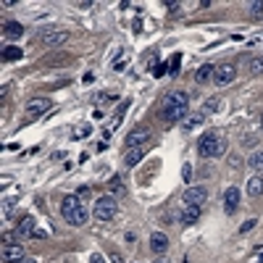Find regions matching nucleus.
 Wrapping results in <instances>:
<instances>
[{
	"label": "nucleus",
	"mask_w": 263,
	"mask_h": 263,
	"mask_svg": "<svg viewBox=\"0 0 263 263\" xmlns=\"http://www.w3.org/2000/svg\"><path fill=\"white\" fill-rule=\"evenodd\" d=\"M61 216H63V219L71 224V226H84L87 219H90V211H87L84 200L79 198V195H68V198H63V203H61Z\"/></svg>",
	"instance_id": "f257e3e1"
},
{
	"label": "nucleus",
	"mask_w": 263,
	"mask_h": 263,
	"mask_svg": "<svg viewBox=\"0 0 263 263\" xmlns=\"http://www.w3.org/2000/svg\"><path fill=\"white\" fill-rule=\"evenodd\" d=\"M187 111H190V95L187 93H168L166 100H163V119L168 124H174V121H182L187 116Z\"/></svg>",
	"instance_id": "f03ea898"
},
{
	"label": "nucleus",
	"mask_w": 263,
	"mask_h": 263,
	"mask_svg": "<svg viewBox=\"0 0 263 263\" xmlns=\"http://www.w3.org/2000/svg\"><path fill=\"white\" fill-rule=\"evenodd\" d=\"M198 150L203 158H219L226 153V140H224V134L219 132H205L200 137V142H198Z\"/></svg>",
	"instance_id": "7ed1b4c3"
},
{
	"label": "nucleus",
	"mask_w": 263,
	"mask_h": 263,
	"mask_svg": "<svg viewBox=\"0 0 263 263\" xmlns=\"http://www.w3.org/2000/svg\"><path fill=\"white\" fill-rule=\"evenodd\" d=\"M116 211H119V203L113 195H103L95 200V219L98 221H111L116 219Z\"/></svg>",
	"instance_id": "20e7f679"
},
{
	"label": "nucleus",
	"mask_w": 263,
	"mask_h": 263,
	"mask_svg": "<svg viewBox=\"0 0 263 263\" xmlns=\"http://www.w3.org/2000/svg\"><path fill=\"white\" fill-rule=\"evenodd\" d=\"M234 79H237V66H234V63H221V66H216V71H213V82L219 84V87L232 84Z\"/></svg>",
	"instance_id": "39448f33"
},
{
	"label": "nucleus",
	"mask_w": 263,
	"mask_h": 263,
	"mask_svg": "<svg viewBox=\"0 0 263 263\" xmlns=\"http://www.w3.org/2000/svg\"><path fill=\"white\" fill-rule=\"evenodd\" d=\"M147 140H150V127H134L127 137V150H132V147H142Z\"/></svg>",
	"instance_id": "423d86ee"
},
{
	"label": "nucleus",
	"mask_w": 263,
	"mask_h": 263,
	"mask_svg": "<svg viewBox=\"0 0 263 263\" xmlns=\"http://www.w3.org/2000/svg\"><path fill=\"white\" fill-rule=\"evenodd\" d=\"M182 200H185V205H203L205 200H208V190L195 185V187H187L185 195H182Z\"/></svg>",
	"instance_id": "0eeeda50"
},
{
	"label": "nucleus",
	"mask_w": 263,
	"mask_h": 263,
	"mask_svg": "<svg viewBox=\"0 0 263 263\" xmlns=\"http://www.w3.org/2000/svg\"><path fill=\"white\" fill-rule=\"evenodd\" d=\"M203 121H205V111H198V113H187V116L179 121V129L185 132V134H190V132L200 129V127H203Z\"/></svg>",
	"instance_id": "6e6552de"
},
{
	"label": "nucleus",
	"mask_w": 263,
	"mask_h": 263,
	"mask_svg": "<svg viewBox=\"0 0 263 263\" xmlns=\"http://www.w3.org/2000/svg\"><path fill=\"white\" fill-rule=\"evenodd\" d=\"M68 40V32L66 29H48L42 32V45L45 48H58V45H63Z\"/></svg>",
	"instance_id": "1a4fd4ad"
},
{
	"label": "nucleus",
	"mask_w": 263,
	"mask_h": 263,
	"mask_svg": "<svg viewBox=\"0 0 263 263\" xmlns=\"http://www.w3.org/2000/svg\"><path fill=\"white\" fill-rule=\"evenodd\" d=\"M239 198H242V192H239L237 187H229L224 192V211L226 213H234L239 208Z\"/></svg>",
	"instance_id": "9d476101"
},
{
	"label": "nucleus",
	"mask_w": 263,
	"mask_h": 263,
	"mask_svg": "<svg viewBox=\"0 0 263 263\" xmlns=\"http://www.w3.org/2000/svg\"><path fill=\"white\" fill-rule=\"evenodd\" d=\"M179 221L185 224V226H192V224H198L200 221V205H185L179 213Z\"/></svg>",
	"instance_id": "9b49d317"
},
{
	"label": "nucleus",
	"mask_w": 263,
	"mask_h": 263,
	"mask_svg": "<svg viewBox=\"0 0 263 263\" xmlns=\"http://www.w3.org/2000/svg\"><path fill=\"white\" fill-rule=\"evenodd\" d=\"M150 250H153L155 255H163L166 250H168V237L163 232H153L150 234Z\"/></svg>",
	"instance_id": "f8f14e48"
},
{
	"label": "nucleus",
	"mask_w": 263,
	"mask_h": 263,
	"mask_svg": "<svg viewBox=\"0 0 263 263\" xmlns=\"http://www.w3.org/2000/svg\"><path fill=\"white\" fill-rule=\"evenodd\" d=\"M24 258H27V253H24V247H21V245H6L3 247V260L6 263H19Z\"/></svg>",
	"instance_id": "ddd939ff"
},
{
	"label": "nucleus",
	"mask_w": 263,
	"mask_h": 263,
	"mask_svg": "<svg viewBox=\"0 0 263 263\" xmlns=\"http://www.w3.org/2000/svg\"><path fill=\"white\" fill-rule=\"evenodd\" d=\"M34 232H37V219H34V216H24V219L19 221L16 234L19 237H34Z\"/></svg>",
	"instance_id": "4468645a"
},
{
	"label": "nucleus",
	"mask_w": 263,
	"mask_h": 263,
	"mask_svg": "<svg viewBox=\"0 0 263 263\" xmlns=\"http://www.w3.org/2000/svg\"><path fill=\"white\" fill-rule=\"evenodd\" d=\"M50 108V98H34L27 103V113L29 116H40V113H45Z\"/></svg>",
	"instance_id": "2eb2a0df"
},
{
	"label": "nucleus",
	"mask_w": 263,
	"mask_h": 263,
	"mask_svg": "<svg viewBox=\"0 0 263 263\" xmlns=\"http://www.w3.org/2000/svg\"><path fill=\"white\" fill-rule=\"evenodd\" d=\"M3 34L8 40H21V37H24V27H21L19 21H6V24H3Z\"/></svg>",
	"instance_id": "dca6fc26"
},
{
	"label": "nucleus",
	"mask_w": 263,
	"mask_h": 263,
	"mask_svg": "<svg viewBox=\"0 0 263 263\" xmlns=\"http://www.w3.org/2000/svg\"><path fill=\"white\" fill-rule=\"evenodd\" d=\"M247 195L250 198H260L263 195V174H255L253 179H247Z\"/></svg>",
	"instance_id": "f3484780"
},
{
	"label": "nucleus",
	"mask_w": 263,
	"mask_h": 263,
	"mask_svg": "<svg viewBox=\"0 0 263 263\" xmlns=\"http://www.w3.org/2000/svg\"><path fill=\"white\" fill-rule=\"evenodd\" d=\"M213 71H216V66H211V63H203L198 71H195V82L198 84H205V82H211L213 79Z\"/></svg>",
	"instance_id": "a211bd4d"
},
{
	"label": "nucleus",
	"mask_w": 263,
	"mask_h": 263,
	"mask_svg": "<svg viewBox=\"0 0 263 263\" xmlns=\"http://www.w3.org/2000/svg\"><path fill=\"white\" fill-rule=\"evenodd\" d=\"M142 155H145V147H132V150H127V155H124V163H127V166H137L142 161Z\"/></svg>",
	"instance_id": "6ab92c4d"
},
{
	"label": "nucleus",
	"mask_w": 263,
	"mask_h": 263,
	"mask_svg": "<svg viewBox=\"0 0 263 263\" xmlns=\"http://www.w3.org/2000/svg\"><path fill=\"white\" fill-rule=\"evenodd\" d=\"M247 166L255 171V174H263V150H255L253 155L247 158Z\"/></svg>",
	"instance_id": "aec40b11"
},
{
	"label": "nucleus",
	"mask_w": 263,
	"mask_h": 263,
	"mask_svg": "<svg viewBox=\"0 0 263 263\" xmlns=\"http://www.w3.org/2000/svg\"><path fill=\"white\" fill-rule=\"evenodd\" d=\"M3 58L6 61H21V58H24V53H21L16 45H6V48H3Z\"/></svg>",
	"instance_id": "412c9836"
},
{
	"label": "nucleus",
	"mask_w": 263,
	"mask_h": 263,
	"mask_svg": "<svg viewBox=\"0 0 263 263\" xmlns=\"http://www.w3.org/2000/svg\"><path fill=\"white\" fill-rule=\"evenodd\" d=\"M247 71H250V74H263V55H255V58H250Z\"/></svg>",
	"instance_id": "4be33fe9"
},
{
	"label": "nucleus",
	"mask_w": 263,
	"mask_h": 263,
	"mask_svg": "<svg viewBox=\"0 0 263 263\" xmlns=\"http://www.w3.org/2000/svg\"><path fill=\"white\" fill-rule=\"evenodd\" d=\"M90 132H93V127H90V124H79V127L74 129V140H84Z\"/></svg>",
	"instance_id": "5701e85b"
},
{
	"label": "nucleus",
	"mask_w": 263,
	"mask_h": 263,
	"mask_svg": "<svg viewBox=\"0 0 263 263\" xmlns=\"http://www.w3.org/2000/svg\"><path fill=\"white\" fill-rule=\"evenodd\" d=\"M108 190H111V192H116V195H124V185H121V179H119V177L108 179Z\"/></svg>",
	"instance_id": "b1692460"
},
{
	"label": "nucleus",
	"mask_w": 263,
	"mask_h": 263,
	"mask_svg": "<svg viewBox=\"0 0 263 263\" xmlns=\"http://www.w3.org/2000/svg\"><path fill=\"white\" fill-rule=\"evenodd\" d=\"M255 226H258V219H250V221H245L242 226H239V234H247L250 229H255Z\"/></svg>",
	"instance_id": "393cba45"
},
{
	"label": "nucleus",
	"mask_w": 263,
	"mask_h": 263,
	"mask_svg": "<svg viewBox=\"0 0 263 263\" xmlns=\"http://www.w3.org/2000/svg\"><path fill=\"white\" fill-rule=\"evenodd\" d=\"M250 14H253V16L263 14V3H260V0H253V3H250Z\"/></svg>",
	"instance_id": "a878e982"
},
{
	"label": "nucleus",
	"mask_w": 263,
	"mask_h": 263,
	"mask_svg": "<svg viewBox=\"0 0 263 263\" xmlns=\"http://www.w3.org/2000/svg\"><path fill=\"white\" fill-rule=\"evenodd\" d=\"M182 179H185V182H192V166H190V163L182 166Z\"/></svg>",
	"instance_id": "bb28decb"
},
{
	"label": "nucleus",
	"mask_w": 263,
	"mask_h": 263,
	"mask_svg": "<svg viewBox=\"0 0 263 263\" xmlns=\"http://www.w3.org/2000/svg\"><path fill=\"white\" fill-rule=\"evenodd\" d=\"M205 111H219V100H216V98H211L208 103H205Z\"/></svg>",
	"instance_id": "cd10ccee"
},
{
	"label": "nucleus",
	"mask_w": 263,
	"mask_h": 263,
	"mask_svg": "<svg viewBox=\"0 0 263 263\" xmlns=\"http://www.w3.org/2000/svg\"><path fill=\"white\" fill-rule=\"evenodd\" d=\"M179 74V55H174V61H171V76Z\"/></svg>",
	"instance_id": "c85d7f7f"
},
{
	"label": "nucleus",
	"mask_w": 263,
	"mask_h": 263,
	"mask_svg": "<svg viewBox=\"0 0 263 263\" xmlns=\"http://www.w3.org/2000/svg\"><path fill=\"white\" fill-rule=\"evenodd\" d=\"M163 71H166V63H161V66H155V68H153V74H155V76H163Z\"/></svg>",
	"instance_id": "c756f323"
},
{
	"label": "nucleus",
	"mask_w": 263,
	"mask_h": 263,
	"mask_svg": "<svg viewBox=\"0 0 263 263\" xmlns=\"http://www.w3.org/2000/svg\"><path fill=\"white\" fill-rule=\"evenodd\" d=\"M90 263H106V258H103L100 253H93V258H90Z\"/></svg>",
	"instance_id": "7c9ffc66"
},
{
	"label": "nucleus",
	"mask_w": 263,
	"mask_h": 263,
	"mask_svg": "<svg viewBox=\"0 0 263 263\" xmlns=\"http://www.w3.org/2000/svg\"><path fill=\"white\" fill-rule=\"evenodd\" d=\"M113 263H124V258H121L119 253H113Z\"/></svg>",
	"instance_id": "2f4dec72"
},
{
	"label": "nucleus",
	"mask_w": 263,
	"mask_h": 263,
	"mask_svg": "<svg viewBox=\"0 0 263 263\" xmlns=\"http://www.w3.org/2000/svg\"><path fill=\"white\" fill-rule=\"evenodd\" d=\"M153 263H168V260H166V258H163V255H158V258H155V260H153Z\"/></svg>",
	"instance_id": "473e14b6"
},
{
	"label": "nucleus",
	"mask_w": 263,
	"mask_h": 263,
	"mask_svg": "<svg viewBox=\"0 0 263 263\" xmlns=\"http://www.w3.org/2000/svg\"><path fill=\"white\" fill-rule=\"evenodd\" d=\"M255 263H263V250H260V253H258V258H255Z\"/></svg>",
	"instance_id": "72a5a7b5"
},
{
	"label": "nucleus",
	"mask_w": 263,
	"mask_h": 263,
	"mask_svg": "<svg viewBox=\"0 0 263 263\" xmlns=\"http://www.w3.org/2000/svg\"><path fill=\"white\" fill-rule=\"evenodd\" d=\"M19 263H34V260H27V258H24V260H19Z\"/></svg>",
	"instance_id": "f704fd0d"
},
{
	"label": "nucleus",
	"mask_w": 263,
	"mask_h": 263,
	"mask_svg": "<svg viewBox=\"0 0 263 263\" xmlns=\"http://www.w3.org/2000/svg\"><path fill=\"white\" fill-rule=\"evenodd\" d=\"M260 127H263V113H260Z\"/></svg>",
	"instance_id": "c9c22d12"
}]
</instances>
